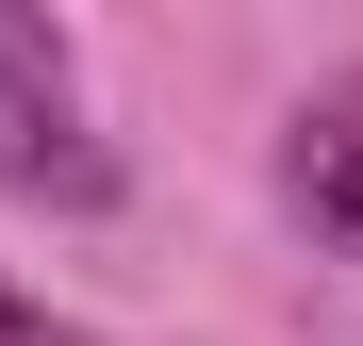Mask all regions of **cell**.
<instances>
[{
	"label": "cell",
	"mask_w": 363,
	"mask_h": 346,
	"mask_svg": "<svg viewBox=\"0 0 363 346\" xmlns=\"http://www.w3.org/2000/svg\"><path fill=\"white\" fill-rule=\"evenodd\" d=\"M0 346H99L83 313H50V297H17V280H0Z\"/></svg>",
	"instance_id": "3"
},
{
	"label": "cell",
	"mask_w": 363,
	"mask_h": 346,
	"mask_svg": "<svg viewBox=\"0 0 363 346\" xmlns=\"http://www.w3.org/2000/svg\"><path fill=\"white\" fill-rule=\"evenodd\" d=\"M0 198L116 214V132L83 115V50H67L50 0H0Z\"/></svg>",
	"instance_id": "1"
},
{
	"label": "cell",
	"mask_w": 363,
	"mask_h": 346,
	"mask_svg": "<svg viewBox=\"0 0 363 346\" xmlns=\"http://www.w3.org/2000/svg\"><path fill=\"white\" fill-rule=\"evenodd\" d=\"M281 214L314 231L330 264H363V67L314 83V99L281 115Z\"/></svg>",
	"instance_id": "2"
}]
</instances>
